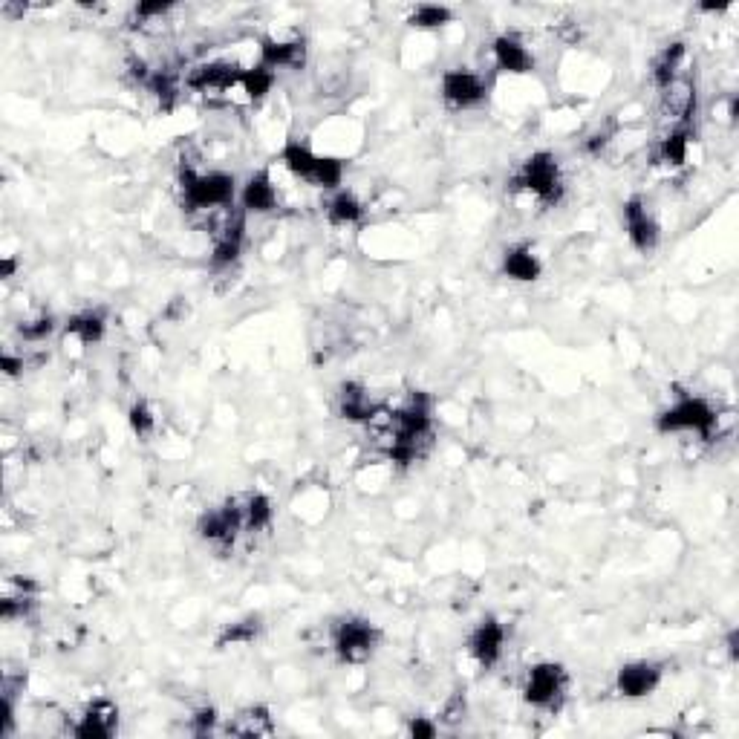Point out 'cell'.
I'll use <instances>...</instances> for the list:
<instances>
[{"label":"cell","instance_id":"cell-8","mask_svg":"<svg viewBox=\"0 0 739 739\" xmlns=\"http://www.w3.org/2000/svg\"><path fill=\"white\" fill-rule=\"evenodd\" d=\"M624 229H627V237L633 243V249H638L641 255H650L656 252L659 240H662V229L650 211V205L644 197H630L624 203Z\"/></svg>","mask_w":739,"mask_h":739},{"label":"cell","instance_id":"cell-9","mask_svg":"<svg viewBox=\"0 0 739 739\" xmlns=\"http://www.w3.org/2000/svg\"><path fill=\"white\" fill-rule=\"evenodd\" d=\"M243 70L231 61H203L188 70L185 84L197 93H229L231 87H240Z\"/></svg>","mask_w":739,"mask_h":739},{"label":"cell","instance_id":"cell-22","mask_svg":"<svg viewBox=\"0 0 739 739\" xmlns=\"http://www.w3.org/2000/svg\"><path fill=\"white\" fill-rule=\"evenodd\" d=\"M263 633V618L260 615H246V618H237V621H231L226 624L217 638H214V644H217V650H229V647H246V644H255L257 638Z\"/></svg>","mask_w":739,"mask_h":739},{"label":"cell","instance_id":"cell-28","mask_svg":"<svg viewBox=\"0 0 739 739\" xmlns=\"http://www.w3.org/2000/svg\"><path fill=\"white\" fill-rule=\"evenodd\" d=\"M52 332H55V318L52 315H38V318H29L18 324V335L29 341V344H41L47 341Z\"/></svg>","mask_w":739,"mask_h":739},{"label":"cell","instance_id":"cell-10","mask_svg":"<svg viewBox=\"0 0 739 739\" xmlns=\"http://www.w3.org/2000/svg\"><path fill=\"white\" fill-rule=\"evenodd\" d=\"M240 529H243V503L240 500H229L220 509L203 514L200 526H197L200 537H205L208 543H217V546H231Z\"/></svg>","mask_w":739,"mask_h":739},{"label":"cell","instance_id":"cell-26","mask_svg":"<svg viewBox=\"0 0 739 739\" xmlns=\"http://www.w3.org/2000/svg\"><path fill=\"white\" fill-rule=\"evenodd\" d=\"M240 87H243V93H246L249 102H263L272 93V87H275V73L269 67H263V64H255V67L243 70Z\"/></svg>","mask_w":739,"mask_h":739},{"label":"cell","instance_id":"cell-31","mask_svg":"<svg viewBox=\"0 0 739 739\" xmlns=\"http://www.w3.org/2000/svg\"><path fill=\"white\" fill-rule=\"evenodd\" d=\"M462 719H465V699H462V693H454V696L445 702L439 722H445V725H457V722H462Z\"/></svg>","mask_w":739,"mask_h":739},{"label":"cell","instance_id":"cell-30","mask_svg":"<svg viewBox=\"0 0 739 739\" xmlns=\"http://www.w3.org/2000/svg\"><path fill=\"white\" fill-rule=\"evenodd\" d=\"M214 728H217V711L214 708H200L197 714L191 716V731L197 737H208Z\"/></svg>","mask_w":739,"mask_h":739},{"label":"cell","instance_id":"cell-3","mask_svg":"<svg viewBox=\"0 0 739 739\" xmlns=\"http://www.w3.org/2000/svg\"><path fill=\"white\" fill-rule=\"evenodd\" d=\"M659 434H696L702 442H711L719 434V413L702 396L682 393L670 408L656 416Z\"/></svg>","mask_w":739,"mask_h":739},{"label":"cell","instance_id":"cell-2","mask_svg":"<svg viewBox=\"0 0 739 739\" xmlns=\"http://www.w3.org/2000/svg\"><path fill=\"white\" fill-rule=\"evenodd\" d=\"M511 191L532 197L543 208H555L563 200V177L558 156L549 151L532 153L526 162H520L517 174L511 177Z\"/></svg>","mask_w":739,"mask_h":739},{"label":"cell","instance_id":"cell-33","mask_svg":"<svg viewBox=\"0 0 739 739\" xmlns=\"http://www.w3.org/2000/svg\"><path fill=\"white\" fill-rule=\"evenodd\" d=\"M410 737L416 739H434L436 737V725L434 722H428L425 716H416V719H410Z\"/></svg>","mask_w":739,"mask_h":739},{"label":"cell","instance_id":"cell-18","mask_svg":"<svg viewBox=\"0 0 739 739\" xmlns=\"http://www.w3.org/2000/svg\"><path fill=\"white\" fill-rule=\"evenodd\" d=\"M685 58H688V50H685V44L682 41H673V44H667L662 50L656 52V58H653V64H650V78H653V84H656V90L662 93L667 84H673L676 78L685 76Z\"/></svg>","mask_w":739,"mask_h":739},{"label":"cell","instance_id":"cell-1","mask_svg":"<svg viewBox=\"0 0 739 739\" xmlns=\"http://www.w3.org/2000/svg\"><path fill=\"white\" fill-rule=\"evenodd\" d=\"M179 194L188 214H217L237 200V182L226 171L200 174L191 162L179 165Z\"/></svg>","mask_w":739,"mask_h":739},{"label":"cell","instance_id":"cell-12","mask_svg":"<svg viewBox=\"0 0 739 739\" xmlns=\"http://www.w3.org/2000/svg\"><path fill=\"white\" fill-rule=\"evenodd\" d=\"M503 647H506V627L497 618H483L468 636V653L485 670L500 662Z\"/></svg>","mask_w":739,"mask_h":739},{"label":"cell","instance_id":"cell-13","mask_svg":"<svg viewBox=\"0 0 739 739\" xmlns=\"http://www.w3.org/2000/svg\"><path fill=\"white\" fill-rule=\"evenodd\" d=\"M491 55H494V67L500 73H509V76H526L535 70V55L529 52V47L517 38V35H497L494 44H491Z\"/></svg>","mask_w":739,"mask_h":739},{"label":"cell","instance_id":"cell-34","mask_svg":"<svg viewBox=\"0 0 739 739\" xmlns=\"http://www.w3.org/2000/svg\"><path fill=\"white\" fill-rule=\"evenodd\" d=\"M0 370H3L6 376H18V373L24 370V358L12 356V353H3V356H0Z\"/></svg>","mask_w":739,"mask_h":739},{"label":"cell","instance_id":"cell-21","mask_svg":"<svg viewBox=\"0 0 739 739\" xmlns=\"http://www.w3.org/2000/svg\"><path fill=\"white\" fill-rule=\"evenodd\" d=\"M104 330H107V315H104V309H81L76 315H70L67 318V335H73L78 344H84V347H93V344H99L104 338Z\"/></svg>","mask_w":739,"mask_h":739},{"label":"cell","instance_id":"cell-6","mask_svg":"<svg viewBox=\"0 0 739 739\" xmlns=\"http://www.w3.org/2000/svg\"><path fill=\"white\" fill-rule=\"evenodd\" d=\"M566 685H569V676H566L563 664L540 662L529 667V673H526L523 699L540 711H558L566 699Z\"/></svg>","mask_w":739,"mask_h":739},{"label":"cell","instance_id":"cell-24","mask_svg":"<svg viewBox=\"0 0 739 739\" xmlns=\"http://www.w3.org/2000/svg\"><path fill=\"white\" fill-rule=\"evenodd\" d=\"M327 220L332 226H358L364 220V205L353 191H338L327 205Z\"/></svg>","mask_w":739,"mask_h":739},{"label":"cell","instance_id":"cell-20","mask_svg":"<svg viewBox=\"0 0 739 739\" xmlns=\"http://www.w3.org/2000/svg\"><path fill=\"white\" fill-rule=\"evenodd\" d=\"M226 734H231V737H272L275 734L272 711L266 705L243 708L240 714H234L229 719Z\"/></svg>","mask_w":739,"mask_h":739},{"label":"cell","instance_id":"cell-35","mask_svg":"<svg viewBox=\"0 0 739 739\" xmlns=\"http://www.w3.org/2000/svg\"><path fill=\"white\" fill-rule=\"evenodd\" d=\"M0 275H3V278H12V275H15V260H12V257H6V260L0 263Z\"/></svg>","mask_w":739,"mask_h":739},{"label":"cell","instance_id":"cell-27","mask_svg":"<svg viewBox=\"0 0 739 739\" xmlns=\"http://www.w3.org/2000/svg\"><path fill=\"white\" fill-rule=\"evenodd\" d=\"M451 21H454V12L448 6H439V3H419L408 18V24L416 26V29H439Z\"/></svg>","mask_w":739,"mask_h":739},{"label":"cell","instance_id":"cell-7","mask_svg":"<svg viewBox=\"0 0 739 739\" xmlns=\"http://www.w3.org/2000/svg\"><path fill=\"white\" fill-rule=\"evenodd\" d=\"M439 93H442V102L451 110H471L488 99V84L474 70L454 67V70H445V76L439 81Z\"/></svg>","mask_w":739,"mask_h":739},{"label":"cell","instance_id":"cell-29","mask_svg":"<svg viewBox=\"0 0 739 739\" xmlns=\"http://www.w3.org/2000/svg\"><path fill=\"white\" fill-rule=\"evenodd\" d=\"M128 422L130 428H133V434L139 436V439H145V436L153 434V428H156V416H153V410L145 405V402H136L128 413Z\"/></svg>","mask_w":739,"mask_h":739},{"label":"cell","instance_id":"cell-5","mask_svg":"<svg viewBox=\"0 0 739 739\" xmlns=\"http://www.w3.org/2000/svg\"><path fill=\"white\" fill-rule=\"evenodd\" d=\"M382 641V633L367 618H341L332 627V650L347 664L367 662Z\"/></svg>","mask_w":739,"mask_h":739},{"label":"cell","instance_id":"cell-16","mask_svg":"<svg viewBox=\"0 0 739 739\" xmlns=\"http://www.w3.org/2000/svg\"><path fill=\"white\" fill-rule=\"evenodd\" d=\"M281 197H278V185L269 171H257L249 177V182L240 191V208L246 214H272L278 211Z\"/></svg>","mask_w":739,"mask_h":739},{"label":"cell","instance_id":"cell-23","mask_svg":"<svg viewBox=\"0 0 739 739\" xmlns=\"http://www.w3.org/2000/svg\"><path fill=\"white\" fill-rule=\"evenodd\" d=\"M690 139H693L690 125H676V128H670L662 136L659 148H656V159H659L662 165H670V168H682V165L688 162Z\"/></svg>","mask_w":739,"mask_h":739},{"label":"cell","instance_id":"cell-19","mask_svg":"<svg viewBox=\"0 0 739 739\" xmlns=\"http://www.w3.org/2000/svg\"><path fill=\"white\" fill-rule=\"evenodd\" d=\"M503 275L517 283H532L543 275V263L529 243H517L503 255Z\"/></svg>","mask_w":739,"mask_h":739},{"label":"cell","instance_id":"cell-32","mask_svg":"<svg viewBox=\"0 0 739 739\" xmlns=\"http://www.w3.org/2000/svg\"><path fill=\"white\" fill-rule=\"evenodd\" d=\"M612 136H615V130H612V128L595 130L592 136H587V142H584V151H587L589 156H601V153H604V148H607V145L612 142Z\"/></svg>","mask_w":739,"mask_h":739},{"label":"cell","instance_id":"cell-11","mask_svg":"<svg viewBox=\"0 0 739 739\" xmlns=\"http://www.w3.org/2000/svg\"><path fill=\"white\" fill-rule=\"evenodd\" d=\"M662 676H664L662 664L641 659V662L624 664V667L618 670L615 688H618L621 696H627V699H641V696H650L653 690L662 685Z\"/></svg>","mask_w":739,"mask_h":739},{"label":"cell","instance_id":"cell-15","mask_svg":"<svg viewBox=\"0 0 739 739\" xmlns=\"http://www.w3.org/2000/svg\"><path fill=\"white\" fill-rule=\"evenodd\" d=\"M257 64L269 67L272 73H278V70H301L306 64L304 38H292V41L263 38L260 41V61Z\"/></svg>","mask_w":739,"mask_h":739},{"label":"cell","instance_id":"cell-25","mask_svg":"<svg viewBox=\"0 0 739 739\" xmlns=\"http://www.w3.org/2000/svg\"><path fill=\"white\" fill-rule=\"evenodd\" d=\"M272 500L266 497V494H249L246 500H243V529L246 532H263V529H269L272 526Z\"/></svg>","mask_w":739,"mask_h":739},{"label":"cell","instance_id":"cell-14","mask_svg":"<svg viewBox=\"0 0 739 739\" xmlns=\"http://www.w3.org/2000/svg\"><path fill=\"white\" fill-rule=\"evenodd\" d=\"M119 728V708L110 699H96L84 716L73 725V737L78 739H110Z\"/></svg>","mask_w":739,"mask_h":739},{"label":"cell","instance_id":"cell-17","mask_svg":"<svg viewBox=\"0 0 739 739\" xmlns=\"http://www.w3.org/2000/svg\"><path fill=\"white\" fill-rule=\"evenodd\" d=\"M338 413L347 422H373L382 410L373 405L370 393L356 382H344L338 387Z\"/></svg>","mask_w":739,"mask_h":739},{"label":"cell","instance_id":"cell-4","mask_svg":"<svg viewBox=\"0 0 739 739\" xmlns=\"http://www.w3.org/2000/svg\"><path fill=\"white\" fill-rule=\"evenodd\" d=\"M281 165L301 182H309L315 188H327L335 191L344 182V162L335 156H318L309 145L289 139L281 151Z\"/></svg>","mask_w":739,"mask_h":739}]
</instances>
